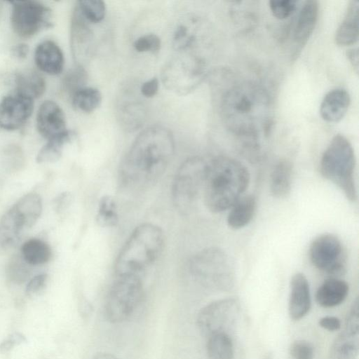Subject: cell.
<instances>
[{"instance_id": "obj_30", "label": "cell", "mask_w": 359, "mask_h": 359, "mask_svg": "<svg viewBox=\"0 0 359 359\" xmlns=\"http://www.w3.org/2000/svg\"><path fill=\"white\" fill-rule=\"evenodd\" d=\"M121 123L126 130H133L140 127L145 119L144 106L140 102L124 104L119 111Z\"/></svg>"}, {"instance_id": "obj_5", "label": "cell", "mask_w": 359, "mask_h": 359, "mask_svg": "<svg viewBox=\"0 0 359 359\" xmlns=\"http://www.w3.org/2000/svg\"><path fill=\"white\" fill-rule=\"evenodd\" d=\"M355 166V157L351 142L344 135H336L322 155L320 171L324 178L337 186L351 201L357 200Z\"/></svg>"}, {"instance_id": "obj_25", "label": "cell", "mask_w": 359, "mask_h": 359, "mask_svg": "<svg viewBox=\"0 0 359 359\" xmlns=\"http://www.w3.org/2000/svg\"><path fill=\"white\" fill-rule=\"evenodd\" d=\"M359 333L344 329L333 341L328 359H356L359 348Z\"/></svg>"}, {"instance_id": "obj_33", "label": "cell", "mask_w": 359, "mask_h": 359, "mask_svg": "<svg viewBox=\"0 0 359 359\" xmlns=\"http://www.w3.org/2000/svg\"><path fill=\"white\" fill-rule=\"evenodd\" d=\"M76 6L81 14L88 22L97 23L104 18L106 6L102 1H79Z\"/></svg>"}, {"instance_id": "obj_43", "label": "cell", "mask_w": 359, "mask_h": 359, "mask_svg": "<svg viewBox=\"0 0 359 359\" xmlns=\"http://www.w3.org/2000/svg\"><path fill=\"white\" fill-rule=\"evenodd\" d=\"M29 53V47L27 44L20 43L13 47L12 54L18 59H23Z\"/></svg>"}, {"instance_id": "obj_15", "label": "cell", "mask_w": 359, "mask_h": 359, "mask_svg": "<svg viewBox=\"0 0 359 359\" xmlns=\"http://www.w3.org/2000/svg\"><path fill=\"white\" fill-rule=\"evenodd\" d=\"M39 133L48 140L67 133L65 115L60 107L53 101L43 102L36 114Z\"/></svg>"}, {"instance_id": "obj_2", "label": "cell", "mask_w": 359, "mask_h": 359, "mask_svg": "<svg viewBox=\"0 0 359 359\" xmlns=\"http://www.w3.org/2000/svg\"><path fill=\"white\" fill-rule=\"evenodd\" d=\"M220 114L225 126L232 133L255 138L270 128L272 100L263 86L252 81L240 82L222 95Z\"/></svg>"}, {"instance_id": "obj_28", "label": "cell", "mask_w": 359, "mask_h": 359, "mask_svg": "<svg viewBox=\"0 0 359 359\" xmlns=\"http://www.w3.org/2000/svg\"><path fill=\"white\" fill-rule=\"evenodd\" d=\"M207 353L209 359H233L234 349L231 336L218 333L208 337Z\"/></svg>"}, {"instance_id": "obj_12", "label": "cell", "mask_w": 359, "mask_h": 359, "mask_svg": "<svg viewBox=\"0 0 359 359\" xmlns=\"http://www.w3.org/2000/svg\"><path fill=\"white\" fill-rule=\"evenodd\" d=\"M11 4V27L19 36L29 38L51 26L52 11L41 2L20 1Z\"/></svg>"}, {"instance_id": "obj_10", "label": "cell", "mask_w": 359, "mask_h": 359, "mask_svg": "<svg viewBox=\"0 0 359 359\" xmlns=\"http://www.w3.org/2000/svg\"><path fill=\"white\" fill-rule=\"evenodd\" d=\"M240 310V303L236 299L215 301L201 310L198 325L206 337L218 333L231 336L237 325Z\"/></svg>"}, {"instance_id": "obj_6", "label": "cell", "mask_w": 359, "mask_h": 359, "mask_svg": "<svg viewBox=\"0 0 359 359\" xmlns=\"http://www.w3.org/2000/svg\"><path fill=\"white\" fill-rule=\"evenodd\" d=\"M42 212V200L36 193L21 197L0 219V245L14 246L23 233L39 219Z\"/></svg>"}, {"instance_id": "obj_26", "label": "cell", "mask_w": 359, "mask_h": 359, "mask_svg": "<svg viewBox=\"0 0 359 359\" xmlns=\"http://www.w3.org/2000/svg\"><path fill=\"white\" fill-rule=\"evenodd\" d=\"M292 172V165L287 161H281L276 165L270 180V191L274 197L283 198L290 193Z\"/></svg>"}, {"instance_id": "obj_21", "label": "cell", "mask_w": 359, "mask_h": 359, "mask_svg": "<svg viewBox=\"0 0 359 359\" xmlns=\"http://www.w3.org/2000/svg\"><path fill=\"white\" fill-rule=\"evenodd\" d=\"M348 285L343 280L330 278L318 288L316 300L322 307L332 308L341 304L348 294Z\"/></svg>"}, {"instance_id": "obj_23", "label": "cell", "mask_w": 359, "mask_h": 359, "mask_svg": "<svg viewBox=\"0 0 359 359\" xmlns=\"http://www.w3.org/2000/svg\"><path fill=\"white\" fill-rule=\"evenodd\" d=\"M227 216V224L233 229H241L248 225L253 218L257 201L252 195L241 196L231 208Z\"/></svg>"}, {"instance_id": "obj_41", "label": "cell", "mask_w": 359, "mask_h": 359, "mask_svg": "<svg viewBox=\"0 0 359 359\" xmlns=\"http://www.w3.org/2000/svg\"><path fill=\"white\" fill-rule=\"evenodd\" d=\"M46 280V275L39 274L33 277L27 283L26 290L29 293H34L43 287Z\"/></svg>"}, {"instance_id": "obj_31", "label": "cell", "mask_w": 359, "mask_h": 359, "mask_svg": "<svg viewBox=\"0 0 359 359\" xmlns=\"http://www.w3.org/2000/svg\"><path fill=\"white\" fill-rule=\"evenodd\" d=\"M96 221L102 227H113L118 223L117 206L112 196L104 195L100 198L97 210Z\"/></svg>"}, {"instance_id": "obj_35", "label": "cell", "mask_w": 359, "mask_h": 359, "mask_svg": "<svg viewBox=\"0 0 359 359\" xmlns=\"http://www.w3.org/2000/svg\"><path fill=\"white\" fill-rule=\"evenodd\" d=\"M297 4L295 0H272L269 1V7L276 18L284 20L296 10Z\"/></svg>"}, {"instance_id": "obj_20", "label": "cell", "mask_w": 359, "mask_h": 359, "mask_svg": "<svg viewBox=\"0 0 359 359\" xmlns=\"http://www.w3.org/2000/svg\"><path fill=\"white\" fill-rule=\"evenodd\" d=\"M359 36V1L349 2L344 17L337 29L335 41L339 46L355 43Z\"/></svg>"}, {"instance_id": "obj_32", "label": "cell", "mask_w": 359, "mask_h": 359, "mask_svg": "<svg viewBox=\"0 0 359 359\" xmlns=\"http://www.w3.org/2000/svg\"><path fill=\"white\" fill-rule=\"evenodd\" d=\"M73 135V133L69 131L62 136L48 140V142L39 151L36 157L37 162L49 163L58 160L64 145L71 140Z\"/></svg>"}, {"instance_id": "obj_42", "label": "cell", "mask_w": 359, "mask_h": 359, "mask_svg": "<svg viewBox=\"0 0 359 359\" xmlns=\"http://www.w3.org/2000/svg\"><path fill=\"white\" fill-rule=\"evenodd\" d=\"M23 340L24 337L21 334L15 333L2 342L0 346V348L2 351H7L13 347L17 343H20L23 341Z\"/></svg>"}, {"instance_id": "obj_34", "label": "cell", "mask_w": 359, "mask_h": 359, "mask_svg": "<svg viewBox=\"0 0 359 359\" xmlns=\"http://www.w3.org/2000/svg\"><path fill=\"white\" fill-rule=\"evenodd\" d=\"M88 75L81 65L71 69L63 79V89L72 95L79 89L85 87Z\"/></svg>"}, {"instance_id": "obj_17", "label": "cell", "mask_w": 359, "mask_h": 359, "mask_svg": "<svg viewBox=\"0 0 359 359\" xmlns=\"http://www.w3.org/2000/svg\"><path fill=\"white\" fill-rule=\"evenodd\" d=\"M318 3L315 0L304 2L294 27L293 39L296 46L301 49L312 34L318 20Z\"/></svg>"}, {"instance_id": "obj_39", "label": "cell", "mask_w": 359, "mask_h": 359, "mask_svg": "<svg viewBox=\"0 0 359 359\" xmlns=\"http://www.w3.org/2000/svg\"><path fill=\"white\" fill-rule=\"evenodd\" d=\"M158 86V79L154 77L142 84L140 87V92L145 97H152L157 93Z\"/></svg>"}, {"instance_id": "obj_9", "label": "cell", "mask_w": 359, "mask_h": 359, "mask_svg": "<svg viewBox=\"0 0 359 359\" xmlns=\"http://www.w3.org/2000/svg\"><path fill=\"white\" fill-rule=\"evenodd\" d=\"M207 162L200 157H191L179 167L174 177L171 195L176 209L188 211L203 188Z\"/></svg>"}, {"instance_id": "obj_3", "label": "cell", "mask_w": 359, "mask_h": 359, "mask_svg": "<svg viewBox=\"0 0 359 359\" xmlns=\"http://www.w3.org/2000/svg\"><path fill=\"white\" fill-rule=\"evenodd\" d=\"M250 173L240 161L219 156L207 163L203 186L204 202L212 212L230 208L245 191Z\"/></svg>"}, {"instance_id": "obj_4", "label": "cell", "mask_w": 359, "mask_h": 359, "mask_svg": "<svg viewBox=\"0 0 359 359\" xmlns=\"http://www.w3.org/2000/svg\"><path fill=\"white\" fill-rule=\"evenodd\" d=\"M164 243V233L158 226L148 222L137 226L116 259V277H140L158 259L163 250Z\"/></svg>"}, {"instance_id": "obj_22", "label": "cell", "mask_w": 359, "mask_h": 359, "mask_svg": "<svg viewBox=\"0 0 359 359\" xmlns=\"http://www.w3.org/2000/svg\"><path fill=\"white\" fill-rule=\"evenodd\" d=\"M88 22L76 6L72 22V41L77 57H88L90 52L93 34Z\"/></svg>"}, {"instance_id": "obj_7", "label": "cell", "mask_w": 359, "mask_h": 359, "mask_svg": "<svg viewBox=\"0 0 359 359\" xmlns=\"http://www.w3.org/2000/svg\"><path fill=\"white\" fill-rule=\"evenodd\" d=\"M189 271L196 280L208 285L228 286L234 278V266L230 257L215 247L194 255L189 262Z\"/></svg>"}, {"instance_id": "obj_44", "label": "cell", "mask_w": 359, "mask_h": 359, "mask_svg": "<svg viewBox=\"0 0 359 359\" xmlns=\"http://www.w3.org/2000/svg\"><path fill=\"white\" fill-rule=\"evenodd\" d=\"M347 57L355 72L358 71V48H352L347 51Z\"/></svg>"}, {"instance_id": "obj_16", "label": "cell", "mask_w": 359, "mask_h": 359, "mask_svg": "<svg viewBox=\"0 0 359 359\" xmlns=\"http://www.w3.org/2000/svg\"><path fill=\"white\" fill-rule=\"evenodd\" d=\"M311 305L310 287L306 277L296 273L290 283L288 310L292 320H299L309 311Z\"/></svg>"}, {"instance_id": "obj_36", "label": "cell", "mask_w": 359, "mask_h": 359, "mask_svg": "<svg viewBox=\"0 0 359 359\" xmlns=\"http://www.w3.org/2000/svg\"><path fill=\"white\" fill-rule=\"evenodd\" d=\"M134 48L137 52L156 53L161 49L160 38L154 34H147L137 38L134 42Z\"/></svg>"}, {"instance_id": "obj_13", "label": "cell", "mask_w": 359, "mask_h": 359, "mask_svg": "<svg viewBox=\"0 0 359 359\" xmlns=\"http://www.w3.org/2000/svg\"><path fill=\"white\" fill-rule=\"evenodd\" d=\"M309 257L316 268L328 274L337 275L344 270L343 247L333 234L324 233L316 237L310 245Z\"/></svg>"}, {"instance_id": "obj_37", "label": "cell", "mask_w": 359, "mask_h": 359, "mask_svg": "<svg viewBox=\"0 0 359 359\" xmlns=\"http://www.w3.org/2000/svg\"><path fill=\"white\" fill-rule=\"evenodd\" d=\"M290 353L292 359H313L314 350L311 343L304 340H297L292 343Z\"/></svg>"}, {"instance_id": "obj_19", "label": "cell", "mask_w": 359, "mask_h": 359, "mask_svg": "<svg viewBox=\"0 0 359 359\" xmlns=\"http://www.w3.org/2000/svg\"><path fill=\"white\" fill-rule=\"evenodd\" d=\"M350 103V95L345 89L334 88L323 97L320 107V116L327 122H338L346 115Z\"/></svg>"}, {"instance_id": "obj_38", "label": "cell", "mask_w": 359, "mask_h": 359, "mask_svg": "<svg viewBox=\"0 0 359 359\" xmlns=\"http://www.w3.org/2000/svg\"><path fill=\"white\" fill-rule=\"evenodd\" d=\"M26 264H28L24 259L14 258L10 263L8 273L11 279L15 283L23 282L28 276L29 270Z\"/></svg>"}, {"instance_id": "obj_11", "label": "cell", "mask_w": 359, "mask_h": 359, "mask_svg": "<svg viewBox=\"0 0 359 359\" xmlns=\"http://www.w3.org/2000/svg\"><path fill=\"white\" fill-rule=\"evenodd\" d=\"M203 63L191 55H177L164 67L162 81L170 90L180 95L189 93L203 77Z\"/></svg>"}, {"instance_id": "obj_1", "label": "cell", "mask_w": 359, "mask_h": 359, "mask_svg": "<svg viewBox=\"0 0 359 359\" xmlns=\"http://www.w3.org/2000/svg\"><path fill=\"white\" fill-rule=\"evenodd\" d=\"M175 151L172 133L161 126L144 130L123 157L119 168L121 182L129 188L147 187L166 170Z\"/></svg>"}, {"instance_id": "obj_27", "label": "cell", "mask_w": 359, "mask_h": 359, "mask_svg": "<svg viewBox=\"0 0 359 359\" xmlns=\"http://www.w3.org/2000/svg\"><path fill=\"white\" fill-rule=\"evenodd\" d=\"M21 255L28 264L39 265L48 262L51 257V250L44 241L32 238L22 245Z\"/></svg>"}, {"instance_id": "obj_24", "label": "cell", "mask_w": 359, "mask_h": 359, "mask_svg": "<svg viewBox=\"0 0 359 359\" xmlns=\"http://www.w3.org/2000/svg\"><path fill=\"white\" fill-rule=\"evenodd\" d=\"M15 93L34 100L46 90V81L38 72L28 69L19 72L15 78Z\"/></svg>"}, {"instance_id": "obj_14", "label": "cell", "mask_w": 359, "mask_h": 359, "mask_svg": "<svg viewBox=\"0 0 359 359\" xmlns=\"http://www.w3.org/2000/svg\"><path fill=\"white\" fill-rule=\"evenodd\" d=\"M33 100L18 93L8 95L0 102V127L13 130L21 127L30 117Z\"/></svg>"}, {"instance_id": "obj_45", "label": "cell", "mask_w": 359, "mask_h": 359, "mask_svg": "<svg viewBox=\"0 0 359 359\" xmlns=\"http://www.w3.org/2000/svg\"><path fill=\"white\" fill-rule=\"evenodd\" d=\"M93 359H118L114 355L110 353H101L97 355Z\"/></svg>"}, {"instance_id": "obj_8", "label": "cell", "mask_w": 359, "mask_h": 359, "mask_svg": "<svg viewBox=\"0 0 359 359\" xmlns=\"http://www.w3.org/2000/svg\"><path fill=\"white\" fill-rule=\"evenodd\" d=\"M143 298L141 278L135 276H116L108 292L106 316L112 323H121L134 313Z\"/></svg>"}, {"instance_id": "obj_40", "label": "cell", "mask_w": 359, "mask_h": 359, "mask_svg": "<svg viewBox=\"0 0 359 359\" xmlns=\"http://www.w3.org/2000/svg\"><path fill=\"white\" fill-rule=\"evenodd\" d=\"M319 325L328 331L334 332L341 328V321L335 316H325L319 320Z\"/></svg>"}, {"instance_id": "obj_29", "label": "cell", "mask_w": 359, "mask_h": 359, "mask_svg": "<svg viewBox=\"0 0 359 359\" xmlns=\"http://www.w3.org/2000/svg\"><path fill=\"white\" fill-rule=\"evenodd\" d=\"M102 99L100 91L92 87H83L72 95L73 106L85 113L94 111L100 105Z\"/></svg>"}, {"instance_id": "obj_18", "label": "cell", "mask_w": 359, "mask_h": 359, "mask_svg": "<svg viewBox=\"0 0 359 359\" xmlns=\"http://www.w3.org/2000/svg\"><path fill=\"white\" fill-rule=\"evenodd\" d=\"M34 60L38 68L50 75L60 74L64 67V55L57 43L50 40L41 42L34 53Z\"/></svg>"}]
</instances>
